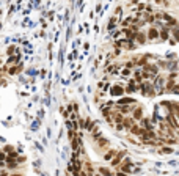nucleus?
<instances>
[{
    "label": "nucleus",
    "instance_id": "obj_21",
    "mask_svg": "<svg viewBox=\"0 0 179 176\" xmlns=\"http://www.w3.org/2000/svg\"><path fill=\"white\" fill-rule=\"evenodd\" d=\"M83 129L85 131H94V123L91 121V119H86L85 124H83Z\"/></svg>",
    "mask_w": 179,
    "mask_h": 176
},
{
    "label": "nucleus",
    "instance_id": "obj_28",
    "mask_svg": "<svg viewBox=\"0 0 179 176\" xmlns=\"http://www.w3.org/2000/svg\"><path fill=\"white\" fill-rule=\"evenodd\" d=\"M98 145L102 148V146H107V145H108V142H107L105 138H102V137H101V138H98Z\"/></svg>",
    "mask_w": 179,
    "mask_h": 176
},
{
    "label": "nucleus",
    "instance_id": "obj_6",
    "mask_svg": "<svg viewBox=\"0 0 179 176\" xmlns=\"http://www.w3.org/2000/svg\"><path fill=\"white\" fill-rule=\"evenodd\" d=\"M146 132H148V131L144 129L141 124H134V128L130 129V134H132V135H137V137H143Z\"/></svg>",
    "mask_w": 179,
    "mask_h": 176
},
{
    "label": "nucleus",
    "instance_id": "obj_18",
    "mask_svg": "<svg viewBox=\"0 0 179 176\" xmlns=\"http://www.w3.org/2000/svg\"><path fill=\"white\" fill-rule=\"evenodd\" d=\"M132 76H134V80H135V82L141 83V80H143V73L140 71V69H137V71H135Z\"/></svg>",
    "mask_w": 179,
    "mask_h": 176
},
{
    "label": "nucleus",
    "instance_id": "obj_10",
    "mask_svg": "<svg viewBox=\"0 0 179 176\" xmlns=\"http://www.w3.org/2000/svg\"><path fill=\"white\" fill-rule=\"evenodd\" d=\"M121 167V171H124V173H130V171H132V162H130L129 159H124V160H123V164L120 165Z\"/></svg>",
    "mask_w": 179,
    "mask_h": 176
},
{
    "label": "nucleus",
    "instance_id": "obj_11",
    "mask_svg": "<svg viewBox=\"0 0 179 176\" xmlns=\"http://www.w3.org/2000/svg\"><path fill=\"white\" fill-rule=\"evenodd\" d=\"M132 116L135 118V121H141V119L144 118L143 116V109L141 107H135V110L132 112Z\"/></svg>",
    "mask_w": 179,
    "mask_h": 176
},
{
    "label": "nucleus",
    "instance_id": "obj_24",
    "mask_svg": "<svg viewBox=\"0 0 179 176\" xmlns=\"http://www.w3.org/2000/svg\"><path fill=\"white\" fill-rule=\"evenodd\" d=\"M130 74H132V73H130V69H129V68H124V69H123V71L120 73V76L123 77V79H127Z\"/></svg>",
    "mask_w": 179,
    "mask_h": 176
},
{
    "label": "nucleus",
    "instance_id": "obj_33",
    "mask_svg": "<svg viewBox=\"0 0 179 176\" xmlns=\"http://www.w3.org/2000/svg\"><path fill=\"white\" fill-rule=\"evenodd\" d=\"M174 110H176V115L179 116V102H174Z\"/></svg>",
    "mask_w": 179,
    "mask_h": 176
},
{
    "label": "nucleus",
    "instance_id": "obj_5",
    "mask_svg": "<svg viewBox=\"0 0 179 176\" xmlns=\"http://www.w3.org/2000/svg\"><path fill=\"white\" fill-rule=\"evenodd\" d=\"M165 121H167V123H168L173 129L179 131V121L176 119V115H174V113H168V115H167V118H165Z\"/></svg>",
    "mask_w": 179,
    "mask_h": 176
},
{
    "label": "nucleus",
    "instance_id": "obj_17",
    "mask_svg": "<svg viewBox=\"0 0 179 176\" xmlns=\"http://www.w3.org/2000/svg\"><path fill=\"white\" fill-rule=\"evenodd\" d=\"M99 173L102 176H113V171L110 170V168H107V167H99Z\"/></svg>",
    "mask_w": 179,
    "mask_h": 176
},
{
    "label": "nucleus",
    "instance_id": "obj_34",
    "mask_svg": "<svg viewBox=\"0 0 179 176\" xmlns=\"http://www.w3.org/2000/svg\"><path fill=\"white\" fill-rule=\"evenodd\" d=\"M2 176H10V174H8V170H6V168H2Z\"/></svg>",
    "mask_w": 179,
    "mask_h": 176
},
{
    "label": "nucleus",
    "instance_id": "obj_38",
    "mask_svg": "<svg viewBox=\"0 0 179 176\" xmlns=\"http://www.w3.org/2000/svg\"><path fill=\"white\" fill-rule=\"evenodd\" d=\"M134 2H138V0H134Z\"/></svg>",
    "mask_w": 179,
    "mask_h": 176
},
{
    "label": "nucleus",
    "instance_id": "obj_25",
    "mask_svg": "<svg viewBox=\"0 0 179 176\" xmlns=\"http://www.w3.org/2000/svg\"><path fill=\"white\" fill-rule=\"evenodd\" d=\"M160 153L162 154H171V153H173V148H171V146H162Z\"/></svg>",
    "mask_w": 179,
    "mask_h": 176
},
{
    "label": "nucleus",
    "instance_id": "obj_26",
    "mask_svg": "<svg viewBox=\"0 0 179 176\" xmlns=\"http://www.w3.org/2000/svg\"><path fill=\"white\" fill-rule=\"evenodd\" d=\"M130 22H134V19H130V17H127V19H124V20H123V22H121V25H123V29H129V24Z\"/></svg>",
    "mask_w": 179,
    "mask_h": 176
},
{
    "label": "nucleus",
    "instance_id": "obj_16",
    "mask_svg": "<svg viewBox=\"0 0 179 176\" xmlns=\"http://www.w3.org/2000/svg\"><path fill=\"white\" fill-rule=\"evenodd\" d=\"M116 154H118V151H115V150H108V151L104 154V159H105V160H112V159L116 156Z\"/></svg>",
    "mask_w": 179,
    "mask_h": 176
},
{
    "label": "nucleus",
    "instance_id": "obj_2",
    "mask_svg": "<svg viewBox=\"0 0 179 176\" xmlns=\"http://www.w3.org/2000/svg\"><path fill=\"white\" fill-rule=\"evenodd\" d=\"M143 71L144 73H149L151 74V79H156V77L159 76V68H157V65H154V63H148L146 66H143Z\"/></svg>",
    "mask_w": 179,
    "mask_h": 176
},
{
    "label": "nucleus",
    "instance_id": "obj_20",
    "mask_svg": "<svg viewBox=\"0 0 179 176\" xmlns=\"http://www.w3.org/2000/svg\"><path fill=\"white\" fill-rule=\"evenodd\" d=\"M163 82H165L163 77H162V76H157V77H156V82H154V87H156V88H162V87H163Z\"/></svg>",
    "mask_w": 179,
    "mask_h": 176
},
{
    "label": "nucleus",
    "instance_id": "obj_27",
    "mask_svg": "<svg viewBox=\"0 0 179 176\" xmlns=\"http://www.w3.org/2000/svg\"><path fill=\"white\" fill-rule=\"evenodd\" d=\"M113 29H116V19L115 17H112L108 22V30H113Z\"/></svg>",
    "mask_w": 179,
    "mask_h": 176
},
{
    "label": "nucleus",
    "instance_id": "obj_3",
    "mask_svg": "<svg viewBox=\"0 0 179 176\" xmlns=\"http://www.w3.org/2000/svg\"><path fill=\"white\" fill-rule=\"evenodd\" d=\"M135 99L132 96H121V97H118V101H116V104L118 105H135Z\"/></svg>",
    "mask_w": 179,
    "mask_h": 176
},
{
    "label": "nucleus",
    "instance_id": "obj_37",
    "mask_svg": "<svg viewBox=\"0 0 179 176\" xmlns=\"http://www.w3.org/2000/svg\"><path fill=\"white\" fill-rule=\"evenodd\" d=\"M156 2H157V3H160V2H162V0H156Z\"/></svg>",
    "mask_w": 179,
    "mask_h": 176
},
{
    "label": "nucleus",
    "instance_id": "obj_12",
    "mask_svg": "<svg viewBox=\"0 0 179 176\" xmlns=\"http://www.w3.org/2000/svg\"><path fill=\"white\" fill-rule=\"evenodd\" d=\"M140 124H141L146 131H154V126H153V123H151V119H149V118H146V116H144V118L141 119V123H140Z\"/></svg>",
    "mask_w": 179,
    "mask_h": 176
},
{
    "label": "nucleus",
    "instance_id": "obj_22",
    "mask_svg": "<svg viewBox=\"0 0 179 176\" xmlns=\"http://www.w3.org/2000/svg\"><path fill=\"white\" fill-rule=\"evenodd\" d=\"M135 63H137V66H138V68H140V66H146V65H148V55H144L143 58L137 60Z\"/></svg>",
    "mask_w": 179,
    "mask_h": 176
},
{
    "label": "nucleus",
    "instance_id": "obj_4",
    "mask_svg": "<svg viewBox=\"0 0 179 176\" xmlns=\"http://www.w3.org/2000/svg\"><path fill=\"white\" fill-rule=\"evenodd\" d=\"M124 156H126V151H120L116 156L110 160V165L112 167H116V165H121L123 164V160H124Z\"/></svg>",
    "mask_w": 179,
    "mask_h": 176
},
{
    "label": "nucleus",
    "instance_id": "obj_15",
    "mask_svg": "<svg viewBox=\"0 0 179 176\" xmlns=\"http://www.w3.org/2000/svg\"><path fill=\"white\" fill-rule=\"evenodd\" d=\"M135 41H137L138 44H144V43H146V36H144V33L137 32V33H135Z\"/></svg>",
    "mask_w": 179,
    "mask_h": 176
},
{
    "label": "nucleus",
    "instance_id": "obj_23",
    "mask_svg": "<svg viewBox=\"0 0 179 176\" xmlns=\"http://www.w3.org/2000/svg\"><path fill=\"white\" fill-rule=\"evenodd\" d=\"M144 20H146V22L154 24V22H156V16H154V14H151V13H146V16H144Z\"/></svg>",
    "mask_w": 179,
    "mask_h": 176
},
{
    "label": "nucleus",
    "instance_id": "obj_36",
    "mask_svg": "<svg viewBox=\"0 0 179 176\" xmlns=\"http://www.w3.org/2000/svg\"><path fill=\"white\" fill-rule=\"evenodd\" d=\"M10 176H22V174H20V173H11Z\"/></svg>",
    "mask_w": 179,
    "mask_h": 176
},
{
    "label": "nucleus",
    "instance_id": "obj_31",
    "mask_svg": "<svg viewBox=\"0 0 179 176\" xmlns=\"http://www.w3.org/2000/svg\"><path fill=\"white\" fill-rule=\"evenodd\" d=\"M177 27H174V29H173V36L176 38V41H179V30H177Z\"/></svg>",
    "mask_w": 179,
    "mask_h": 176
},
{
    "label": "nucleus",
    "instance_id": "obj_8",
    "mask_svg": "<svg viewBox=\"0 0 179 176\" xmlns=\"http://www.w3.org/2000/svg\"><path fill=\"white\" fill-rule=\"evenodd\" d=\"M137 105H118V110L120 113H123L124 116H129V113H132V112L135 110Z\"/></svg>",
    "mask_w": 179,
    "mask_h": 176
},
{
    "label": "nucleus",
    "instance_id": "obj_19",
    "mask_svg": "<svg viewBox=\"0 0 179 176\" xmlns=\"http://www.w3.org/2000/svg\"><path fill=\"white\" fill-rule=\"evenodd\" d=\"M168 30H170V27L168 25H165L162 27V30H160V38L165 41V39H168Z\"/></svg>",
    "mask_w": 179,
    "mask_h": 176
},
{
    "label": "nucleus",
    "instance_id": "obj_13",
    "mask_svg": "<svg viewBox=\"0 0 179 176\" xmlns=\"http://www.w3.org/2000/svg\"><path fill=\"white\" fill-rule=\"evenodd\" d=\"M135 91H138V87L135 85V80H130L129 85L126 87V93L127 94H132V93H135Z\"/></svg>",
    "mask_w": 179,
    "mask_h": 176
},
{
    "label": "nucleus",
    "instance_id": "obj_9",
    "mask_svg": "<svg viewBox=\"0 0 179 176\" xmlns=\"http://www.w3.org/2000/svg\"><path fill=\"white\" fill-rule=\"evenodd\" d=\"M134 124H135V118L134 116H126L124 121H123V128H124L126 131H130L134 128Z\"/></svg>",
    "mask_w": 179,
    "mask_h": 176
},
{
    "label": "nucleus",
    "instance_id": "obj_7",
    "mask_svg": "<svg viewBox=\"0 0 179 176\" xmlns=\"http://www.w3.org/2000/svg\"><path fill=\"white\" fill-rule=\"evenodd\" d=\"M124 88H123L121 85H113V87H110V94L112 96H116V97H121V96H124Z\"/></svg>",
    "mask_w": 179,
    "mask_h": 176
},
{
    "label": "nucleus",
    "instance_id": "obj_32",
    "mask_svg": "<svg viewBox=\"0 0 179 176\" xmlns=\"http://www.w3.org/2000/svg\"><path fill=\"white\" fill-rule=\"evenodd\" d=\"M115 14H116V16H121V14H123V8H121V6H118V8H116Z\"/></svg>",
    "mask_w": 179,
    "mask_h": 176
},
{
    "label": "nucleus",
    "instance_id": "obj_35",
    "mask_svg": "<svg viewBox=\"0 0 179 176\" xmlns=\"http://www.w3.org/2000/svg\"><path fill=\"white\" fill-rule=\"evenodd\" d=\"M173 93H176V94H179V83L174 87V90H173Z\"/></svg>",
    "mask_w": 179,
    "mask_h": 176
},
{
    "label": "nucleus",
    "instance_id": "obj_30",
    "mask_svg": "<svg viewBox=\"0 0 179 176\" xmlns=\"http://www.w3.org/2000/svg\"><path fill=\"white\" fill-rule=\"evenodd\" d=\"M107 71H108L110 74H113V76H116V74H118V71H116V68H115V66H108V69H107Z\"/></svg>",
    "mask_w": 179,
    "mask_h": 176
},
{
    "label": "nucleus",
    "instance_id": "obj_14",
    "mask_svg": "<svg viewBox=\"0 0 179 176\" xmlns=\"http://www.w3.org/2000/svg\"><path fill=\"white\" fill-rule=\"evenodd\" d=\"M160 36V32L156 29V27H151L149 32H148V38L149 39H156V38H159Z\"/></svg>",
    "mask_w": 179,
    "mask_h": 176
},
{
    "label": "nucleus",
    "instance_id": "obj_29",
    "mask_svg": "<svg viewBox=\"0 0 179 176\" xmlns=\"http://www.w3.org/2000/svg\"><path fill=\"white\" fill-rule=\"evenodd\" d=\"M174 87H176V85H174V82H173V80H171V79H170V82H168V85H167L168 91H171V93H173V90H174Z\"/></svg>",
    "mask_w": 179,
    "mask_h": 176
},
{
    "label": "nucleus",
    "instance_id": "obj_1",
    "mask_svg": "<svg viewBox=\"0 0 179 176\" xmlns=\"http://www.w3.org/2000/svg\"><path fill=\"white\" fill-rule=\"evenodd\" d=\"M156 87L153 85V83H149V82H141L138 83V90H140V93L143 96H148V97H154L157 93H156Z\"/></svg>",
    "mask_w": 179,
    "mask_h": 176
}]
</instances>
